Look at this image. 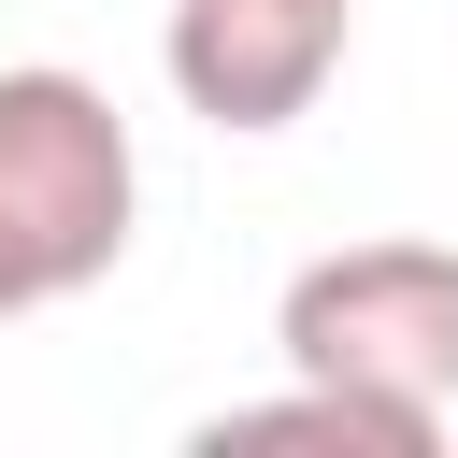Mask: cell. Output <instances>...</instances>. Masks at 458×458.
<instances>
[{"label": "cell", "instance_id": "obj_1", "mask_svg": "<svg viewBox=\"0 0 458 458\" xmlns=\"http://www.w3.org/2000/svg\"><path fill=\"white\" fill-rule=\"evenodd\" d=\"M129 215H143V157H129V114L57 72V57H14L0 72V243L29 258L43 301L100 286L129 258Z\"/></svg>", "mask_w": 458, "mask_h": 458}, {"label": "cell", "instance_id": "obj_2", "mask_svg": "<svg viewBox=\"0 0 458 458\" xmlns=\"http://www.w3.org/2000/svg\"><path fill=\"white\" fill-rule=\"evenodd\" d=\"M286 372L372 386L401 415H458V243H329L272 301Z\"/></svg>", "mask_w": 458, "mask_h": 458}, {"label": "cell", "instance_id": "obj_3", "mask_svg": "<svg viewBox=\"0 0 458 458\" xmlns=\"http://www.w3.org/2000/svg\"><path fill=\"white\" fill-rule=\"evenodd\" d=\"M344 14L358 0H172V100L200 129H301L315 86L344 72Z\"/></svg>", "mask_w": 458, "mask_h": 458}, {"label": "cell", "instance_id": "obj_4", "mask_svg": "<svg viewBox=\"0 0 458 458\" xmlns=\"http://www.w3.org/2000/svg\"><path fill=\"white\" fill-rule=\"evenodd\" d=\"M200 444L229 458V444H344V458H444V415H401V401H372V386H286V401H229V415H200Z\"/></svg>", "mask_w": 458, "mask_h": 458}, {"label": "cell", "instance_id": "obj_5", "mask_svg": "<svg viewBox=\"0 0 458 458\" xmlns=\"http://www.w3.org/2000/svg\"><path fill=\"white\" fill-rule=\"evenodd\" d=\"M29 301H43V286H29V258L0 243V315H29Z\"/></svg>", "mask_w": 458, "mask_h": 458}]
</instances>
